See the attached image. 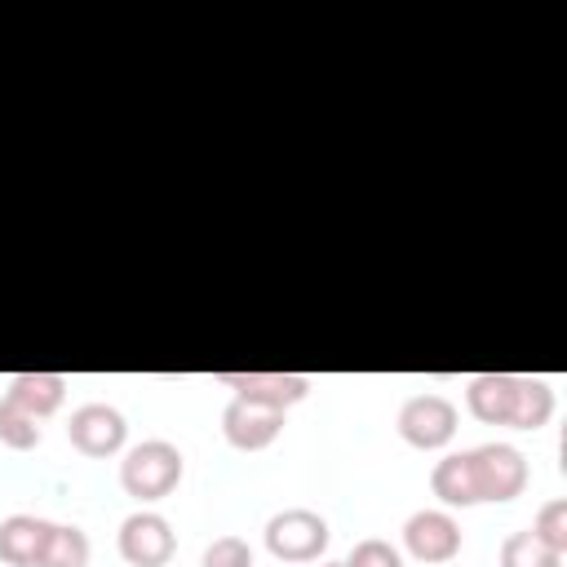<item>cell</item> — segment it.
<instances>
[{
  "label": "cell",
  "instance_id": "obj_3",
  "mask_svg": "<svg viewBox=\"0 0 567 567\" xmlns=\"http://www.w3.org/2000/svg\"><path fill=\"white\" fill-rule=\"evenodd\" d=\"M394 425H399V439H403L408 447H416V452H439V447H447L452 434H456V403H452L447 394H412V399H403Z\"/></svg>",
  "mask_w": 567,
  "mask_h": 567
},
{
  "label": "cell",
  "instance_id": "obj_4",
  "mask_svg": "<svg viewBox=\"0 0 567 567\" xmlns=\"http://www.w3.org/2000/svg\"><path fill=\"white\" fill-rule=\"evenodd\" d=\"M115 549L128 567H164L177 554V536H173V523L164 514L133 509L115 532Z\"/></svg>",
  "mask_w": 567,
  "mask_h": 567
},
{
  "label": "cell",
  "instance_id": "obj_17",
  "mask_svg": "<svg viewBox=\"0 0 567 567\" xmlns=\"http://www.w3.org/2000/svg\"><path fill=\"white\" fill-rule=\"evenodd\" d=\"M40 421L31 412H22L13 399H0V443L13 447V452H31L40 447Z\"/></svg>",
  "mask_w": 567,
  "mask_h": 567
},
{
  "label": "cell",
  "instance_id": "obj_16",
  "mask_svg": "<svg viewBox=\"0 0 567 567\" xmlns=\"http://www.w3.org/2000/svg\"><path fill=\"white\" fill-rule=\"evenodd\" d=\"M501 567H563V554L549 549L532 527H523L501 540Z\"/></svg>",
  "mask_w": 567,
  "mask_h": 567
},
{
  "label": "cell",
  "instance_id": "obj_13",
  "mask_svg": "<svg viewBox=\"0 0 567 567\" xmlns=\"http://www.w3.org/2000/svg\"><path fill=\"white\" fill-rule=\"evenodd\" d=\"M4 399H13L22 412H31L35 421H44V416H53L58 408H62V399H66V377H58V372H18L13 381H9V390H4Z\"/></svg>",
  "mask_w": 567,
  "mask_h": 567
},
{
  "label": "cell",
  "instance_id": "obj_19",
  "mask_svg": "<svg viewBox=\"0 0 567 567\" xmlns=\"http://www.w3.org/2000/svg\"><path fill=\"white\" fill-rule=\"evenodd\" d=\"M199 567H252V545H248L244 536L226 532V536H217V540L204 549Z\"/></svg>",
  "mask_w": 567,
  "mask_h": 567
},
{
  "label": "cell",
  "instance_id": "obj_8",
  "mask_svg": "<svg viewBox=\"0 0 567 567\" xmlns=\"http://www.w3.org/2000/svg\"><path fill=\"white\" fill-rule=\"evenodd\" d=\"M217 381L230 385L235 399L266 403L279 412H288L292 403H301L310 394V377H301V372H217Z\"/></svg>",
  "mask_w": 567,
  "mask_h": 567
},
{
  "label": "cell",
  "instance_id": "obj_14",
  "mask_svg": "<svg viewBox=\"0 0 567 567\" xmlns=\"http://www.w3.org/2000/svg\"><path fill=\"white\" fill-rule=\"evenodd\" d=\"M554 416V390L545 377H518V403L509 430H540Z\"/></svg>",
  "mask_w": 567,
  "mask_h": 567
},
{
  "label": "cell",
  "instance_id": "obj_11",
  "mask_svg": "<svg viewBox=\"0 0 567 567\" xmlns=\"http://www.w3.org/2000/svg\"><path fill=\"white\" fill-rule=\"evenodd\" d=\"M53 523L35 514H9L0 523V563L4 567H40Z\"/></svg>",
  "mask_w": 567,
  "mask_h": 567
},
{
  "label": "cell",
  "instance_id": "obj_15",
  "mask_svg": "<svg viewBox=\"0 0 567 567\" xmlns=\"http://www.w3.org/2000/svg\"><path fill=\"white\" fill-rule=\"evenodd\" d=\"M89 554H93V545H89L84 527H75V523H53L40 567H89Z\"/></svg>",
  "mask_w": 567,
  "mask_h": 567
},
{
  "label": "cell",
  "instance_id": "obj_1",
  "mask_svg": "<svg viewBox=\"0 0 567 567\" xmlns=\"http://www.w3.org/2000/svg\"><path fill=\"white\" fill-rule=\"evenodd\" d=\"M182 474H186V456L168 439H146V443L128 447L124 461H120V487L133 501H164V496H173Z\"/></svg>",
  "mask_w": 567,
  "mask_h": 567
},
{
  "label": "cell",
  "instance_id": "obj_2",
  "mask_svg": "<svg viewBox=\"0 0 567 567\" xmlns=\"http://www.w3.org/2000/svg\"><path fill=\"white\" fill-rule=\"evenodd\" d=\"M328 518L306 509V505H292V509H279L270 514L266 523V549L279 558V563H315L323 549H328Z\"/></svg>",
  "mask_w": 567,
  "mask_h": 567
},
{
  "label": "cell",
  "instance_id": "obj_6",
  "mask_svg": "<svg viewBox=\"0 0 567 567\" xmlns=\"http://www.w3.org/2000/svg\"><path fill=\"white\" fill-rule=\"evenodd\" d=\"M478 501H514L527 487V456L514 443H483L470 447Z\"/></svg>",
  "mask_w": 567,
  "mask_h": 567
},
{
  "label": "cell",
  "instance_id": "obj_18",
  "mask_svg": "<svg viewBox=\"0 0 567 567\" xmlns=\"http://www.w3.org/2000/svg\"><path fill=\"white\" fill-rule=\"evenodd\" d=\"M532 532H536V536H540L549 549L567 554V501H563V496L545 501V505L536 509V523H532Z\"/></svg>",
  "mask_w": 567,
  "mask_h": 567
},
{
  "label": "cell",
  "instance_id": "obj_7",
  "mask_svg": "<svg viewBox=\"0 0 567 567\" xmlns=\"http://www.w3.org/2000/svg\"><path fill=\"white\" fill-rule=\"evenodd\" d=\"M403 549L425 567H443L461 554V523L447 509H416L403 523Z\"/></svg>",
  "mask_w": 567,
  "mask_h": 567
},
{
  "label": "cell",
  "instance_id": "obj_21",
  "mask_svg": "<svg viewBox=\"0 0 567 567\" xmlns=\"http://www.w3.org/2000/svg\"><path fill=\"white\" fill-rule=\"evenodd\" d=\"M323 567H346V563H323Z\"/></svg>",
  "mask_w": 567,
  "mask_h": 567
},
{
  "label": "cell",
  "instance_id": "obj_12",
  "mask_svg": "<svg viewBox=\"0 0 567 567\" xmlns=\"http://www.w3.org/2000/svg\"><path fill=\"white\" fill-rule=\"evenodd\" d=\"M430 492H434L447 509H470V505H478V483H474L470 452H447L443 461H434V470H430Z\"/></svg>",
  "mask_w": 567,
  "mask_h": 567
},
{
  "label": "cell",
  "instance_id": "obj_9",
  "mask_svg": "<svg viewBox=\"0 0 567 567\" xmlns=\"http://www.w3.org/2000/svg\"><path fill=\"white\" fill-rule=\"evenodd\" d=\"M284 430V412L279 408H266V403H248V399H230L226 412H221V434L230 447L239 452H261L279 439Z\"/></svg>",
  "mask_w": 567,
  "mask_h": 567
},
{
  "label": "cell",
  "instance_id": "obj_10",
  "mask_svg": "<svg viewBox=\"0 0 567 567\" xmlns=\"http://www.w3.org/2000/svg\"><path fill=\"white\" fill-rule=\"evenodd\" d=\"M518 403V377L514 372H478L465 385V408L483 425H509Z\"/></svg>",
  "mask_w": 567,
  "mask_h": 567
},
{
  "label": "cell",
  "instance_id": "obj_20",
  "mask_svg": "<svg viewBox=\"0 0 567 567\" xmlns=\"http://www.w3.org/2000/svg\"><path fill=\"white\" fill-rule=\"evenodd\" d=\"M346 567H403V554H399L390 540H381V536H368V540H359V545L350 549Z\"/></svg>",
  "mask_w": 567,
  "mask_h": 567
},
{
  "label": "cell",
  "instance_id": "obj_5",
  "mask_svg": "<svg viewBox=\"0 0 567 567\" xmlns=\"http://www.w3.org/2000/svg\"><path fill=\"white\" fill-rule=\"evenodd\" d=\"M66 439H71V447H75L80 456L102 461V456L124 452V443H128V421H124V412L111 408V403H80V408L71 412V421H66Z\"/></svg>",
  "mask_w": 567,
  "mask_h": 567
}]
</instances>
